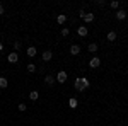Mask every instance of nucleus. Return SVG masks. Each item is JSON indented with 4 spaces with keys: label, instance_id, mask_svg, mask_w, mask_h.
Returning a JSON list of instances; mask_svg holds the SVG:
<instances>
[{
    "label": "nucleus",
    "instance_id": "f257e3e1",
    "mask_svg": "<svg viewBox=\"0 0 128 126\" xmlns=\"http://www.w3.org/2000/svg\"><path fill=\"white\" fill-rule=\"evenodd\" d=\"M74 87H75V90H86V89L89 87V80L87 78H77V80H75V84H74Z\"/></svg>",
    "mask_w": 128,
    "mask_h": 126
},
{
    "label": "nucleus",
    "instance_id": "f03ea898",
    "mask_svg": "<svg viewBox=\"0 0 128 126\" xmlns=\"http://www.w3.org/2000/svg\"><path fill=\"white\" fill-rule=\"evenodd\" d=\"M56 82H58V84H65V82H67V72H58Z\"/></svg>",
    "mask_w": 128,
    "mask_h": 126
},
{
    "label": "nucleus",
    "instance_id": "7ed1b4c3",
    "mask_svg": "<svg viewBox=\"0 0 128 126\" xmlns=\"http://www.w3.org/2000/svg\"><path fill=\"white\" fill-rule=\"evenodd\" d=\"M41 58L44 60V61H50V60L53 58V53H51L50 49H46V51H43V55H41Z\"/></svg>",
    "mask_w": 128,
    "mask_h": 126
},
{
    "label": "nucleus",
    "instance_id": "20e7f679",
    "mask_svg": "<svg viewBox=\"0 0 128 126\" xmlns=\"http://www.w3.org/2000/svg\"><path fill=\"white\" fill-rule=\"evenodd\" d=\"M7 60H9V63H17V60H19V55L12 51V53H10L9 56H7Z\"/></svg>",
    "mask_w": 128,
    "mask_h": 126
},
{
    "label": "nucleus",
    "instance_id": "39448f33",
    "mask_svg": "<svg viewBox=\"0 0 128 126\" xmlns=\"http://www.w3.org/2000/svg\"><path fill=\"white\" fill-rule=\"evenodd\" d=\"M89 65H90V68H98L99 65H101V60H99L98 56H94V58L89 61Z\"/></svg>",
    "mask_w": 128,
    "mask_h": 126
},
{
    "label": "nucleus",
    "instance_id": "423d86ee",
    "mask_svg": "<svg viewBox=\"0 0 128 126\" xmlns=\"http://www.w3.org/2000/svg\"><path fill=\"white\" fill-rule=\"evenodd\" d=\"M82 19L86 20V22H92V20H94V14H90V12H84Z\"/></svg>",
    "mask_w": 128,
    "mask_h": 126
},
{
    "label": "nucleus",
    "instance_id": "0eeeda50",
    "mask_svg": "<svg viewBox=\"0 0 128 126\" xmlns=\"http://www.w3.org/2000/svg\"><path fill=\"white\" fill-rule=\"evenodd\" d=\"M79 53H80L79 44H72V46H70V55H79Z\"/></svg>",
    "mask_w": 128,
    "mask_h": 126
},
{
    "label": "nucleus",
    "instance_id": "6e6552de",
    "mask_svg": "<svg viewBox=\"0 0 128 126\" xmlns=\"http://www.w3.org/2000/svg\"><path fill=\"white\" fill-rule=\"evenodd\" d=\"M87 27H84V26H80V27H77V34H79V36H82V38H84V36H87Z\"/></svg>",
    "mask_w": 128,
    "mask_h": 126
},
{
    "label": "nucleus",
    "instance_id": "1a4fd4ad",
    "mask_svg": "<svg viewBox=\"0 0 128 126\" xmlns=\"http://www.w3.org/2000/svg\"><path fill=\"white\" fill-rule=\"evenodd\" d=\"M116 19L118 20H125L126 19V12H125V10H118V12H116Z\"/></svg>",
    "mask_w": 128,
    "mask_h": 126
},
{
    "label": "nucleus",
    "instance_id": "9d476101",
    "mask_svg": "<svg viewBox=\"0 0 128 126\" xmlns=\"http://www.w3.org/2000/svg\"><path fill=\"white\" fill-rule=\"evenodd\" d=\"M44 82H46V85H50V87H51V85L55 84V77H53V75H46Z\"/></svg>",
    "mask_w": 128,
    "mask_h": 126
},
{
    "label": "nucleus",
    "instance_id": "9b49d317",
    "mask_svg": "<svg viewBox=\"0 0 128 126\" xmlns=\"http://www.w3.org/2000/svg\"><path fill=\"white\" fill-rule=\"evenodd\" d=\"M28 56H29V58L36 56V48H34V46H29V48H28Z\"/></svg>",
    "mask_w": 128,
    "mask_h": 126
},
{
    "label": "nucleus",
    "instance_id": "f8f14e48",
    "mask_svg": "<svg viewBox=\"0 0 128 126\" xmlns=\"http://www.w3.org/2000/svg\"><path fill=\"white\" fill-rule=\"evenodd\" d=\"M7 85H9V80L5 77H0V89H5Z\"/></svg>",
    "mask_w": 128,
    "mask_h": 126
},
{
    "label": "nucleus",
    "instance_id": "ddd939ff",
    "mask_svg": "<svg viewBox=\"0 0 128 126\" xmlns=\"http://www.w3.org/2000/svg\"><path fill=\"white\" fill-rule=\"evenodd\" d=\"M116 36H118V34H116L114 31H109L108 32V41H116Z\"/></svg>",
    "mask_w": 128,
    "mask_h": 126
},
{
    "label": "nucleus",
    "instance_id": "4468645a",
    "mask_svg": "<svg viewBox=\"0 0 128 126\" xmlns=\"http://www.w3.org/2000/svg\"><path fill=\"white\" fill-rule=\"evenodd\" d=\"M38 97H40L38 90H32V92L29 94V99H31V101H38Z\"/></svg>",
    "mask_w": 128,
    "mask_h": 126
},
{
    "label": "nucleus",
    "instance_id": "2eb2a0df",
    "mask_svg": "<svg viewBox=\"0 0 128 126\" xmlns=\"http://www.w3.org/2000/svg\"><path fill=\"white\" fill-rule=\"evenodd\" d=\"M65 20H67V15H65V14H60L58 17H56V22H58V24H63Z\"/></svg>",
    "mask_w": 128,
    "mask_h": 126
},
{
    "label": "nucleus",
    "instance_id": "dca6fc26",
    "mask_svg": "<svg viewBox=\"0 0 128 126\" xmlns=\"http://www.w3.org/2000/svg\"><path fill=\"white\" fill-rule=\"evenodd\" d=\"M89 51H90V53H96V51H98V43H90V44H89Z\"/></svg>",
    "mask_w": 128,
    "mask_h": 126
},
{
    "label": "nucleus",
    "instance_id": "f3484780",
    "mask_svg": "<svg viewBox=\"0 0 128 126\" xmlns=\"http://www.w3.org/2000/svg\"><path fill=\"white\" fill-rule=\"evenodd\" d=\"M28 72H29V73H32V72H36V65H32V63H29V65H28Z\"/></svg>",
    "mask_w": 128,
    "mask_h": 126
},
{
    "label": "nucleus",
    "instance_id": "a211bd4d",
    "mask_svg": "<svg viewBox=\"0 0 128 126\" xmlns=\"http://www.w3.org/2000/svg\"><path fill=\"white\" fill-rule=\"evenodd\" d=\"M68 104H70V107H77V99H70Z\"/></svg>",
    "mask_w": 128,
    "mask_h": 126
},
{
    "label": "nucleus",
    "instance_id": "6ab92c4d",
    "mask_svg": "<svg viewBox=\"0 0 128 126\" xmlns=\"http://www.w3.org/2000/svg\"><path fill=\"white\" fill-rule=\"evenodd\" d=\"M68 34H70L68 27H63V29H62V36H68Z\"/></svg>",
    "mask_w": 128,
    "mask_h": 126
},
{
    "label": "nucleus",
    "instance_id": "aec40b11",
    "mask_svg": "<svg viewBox=\"0 0 128 126\" xmlns=\"http://www.w3.org/2000/svg\"><path fill=\"white\" fill-rule=\"evenodd\" d=\"M17 109H19L20 113H24V111H26L28 107H26V104H22V102H20V104H19V107H17Z\"/></svg>",
    "mask_w": 128,
    "mask_h": 126
},
{
    "label": "nucleus",
    "instance_id": "412c9836",
    "mask_svg": "<svg viewBox=\"0 0 128 126\" xmlns=\"http://www.w3.org/2000/svg\"><path fill=\"white\" fill-rule=\"evenodd\" d=\"M109 5H111L113 9H118V7H120V3H118V2H116V0H113V2H111Z\"/></svg>",
    "mask_w": 128,
    "mask_h": 126
},
{
    "label": "nucleus",
    "instance_id": "4be33fe9",
    "mask_svg": "<svg viewBox=\"0 0 128 126\" xmlns=\"http://www.w3.org/2000/svg\"><path fill=\"white\" fill-rule=\"evenodd\" d=\"M20 46H22L20 41H16V43H14V48H16V49H20Z\"/></svg>",
    "mask_w": 128,
    "mask_h": 126
},
{
    "label": "nucleus",
    "instance_id": "5701e85b",
    "mask_svg": "<svg viewBox=\"0 0 128 126\" xmlns=\"http://www.w3.org/2000/svg\"><path fill=\"white\" fill-rule=\"evenodd\" d=\"M0 15H4V5L0 3Z\"/></svg>",
    "mask_w": 128,
    "mask_h": 126
},
{
    "label": "nucleus",
    "instance_id": "b1692460",
    "mask_svg": "<svg viewBox=\"0 0 128 126\" xmlns=\"http://www.w3.org/2000/svg\"><path fill=\"white\" fill-rule=\"evenodd\" d=\"M2 49H4V44H2V43H0V51H2Z\"/></svg>",
    "mask_w": 128,
    "mask_h": 126
}]
</instances>
